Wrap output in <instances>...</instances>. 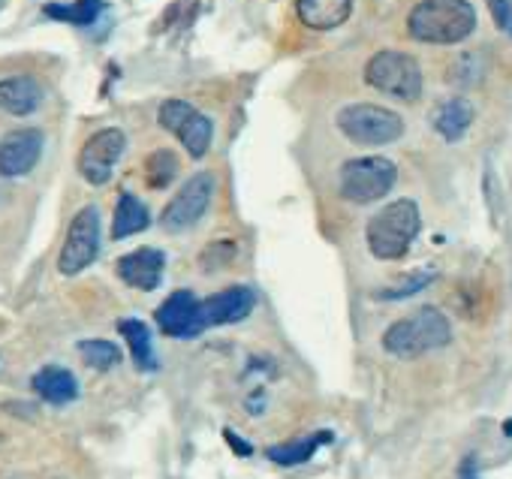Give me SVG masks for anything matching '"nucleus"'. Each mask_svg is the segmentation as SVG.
<instances>
[{
  "label": "nucleus",
  "mask_w": 512,
  "mask_h": 479,
  "mask_svg": "<svg viewBox=\"0 0 512 479\" xmlns=\"http://www.w3.org/2000/svg\"><path fill=\"white\" fill-rule=\"evenodd\" d=\"M407 31L419 43L452 46L476 31V10L467 0H422L407 19Z\"/></svg>",
  "instance_id": "f257e3e1"
},
{
  "label": "nucleus",
  "mask_w": 512,
  "mask_h": 479,
  "mask_svg": "<svg viewBox=\"0 0 512 479\" xmlns=\"http://www.w3.org/2000/svg\"><path fill=\"white\" fill-rule=\"evenodd\" d=\"M422 217L413 199H395L368 220V248L377 260H401L419 235Z\"/></svg>",
  "instance_id": "f03ea898"
},
{
  "label": "nucleus",
  "mask_w": 512,
  "mask_h": 479,
  "mask_svg": "<svg viewBox=\"0 0 512 479\" xmlns=\"http://www.w3.org/2000/svg\"><path fill=\"white\" fill-rule=\"evenodd\" d=\"M452 341V326L437 308H419L410 317L392 323L383 335L386 353L398 359H416L431 350H440Z\"/></svg>",
  "instance_id": "7ed1b4c3"
},
{
  "label": "nucleus",
  "mask_w": 512,
  "mask_h": 479,
  "mask_svg": "<svg viewBox=\"0 0 512 479\" xmlns=\"http://www.w3.org/2000/svg\"><path fill=\"white\" fill-rule=\"evenodd\" d=\"M365 82L401 103H413L422 97V70L416 58L404 52H377L365 67Z\"/></svg>",
  "instance_id": "20e7f679"
},
{
  "label": "nucleus",
  "mask_w": 512,
  "mask_h": 479,
  "mask_svg": "<svg viewBox=\"0 0 512 479\" xmlns=\"http://www.w3.org/2000/svg\"><path fill=\"white\" fill-rule=\"evenodd\" d=\"M338 130L356 142V145H389L395 139H401L404 133V121L398 112L386 109V106H374V103H353L344 106L338 112Z\"/></svg>",
  "instance_id": "39448f33"
},
{
  "label": "nucleus",
  "mask_w": 512,
  "mask_h": 479,
  "mask_svg": "<svg viewBox=\"0 0 512 479\" xmlns=\"http://www.w3.org/2000/svg\"><path fill=\"white\" fill-rule=\"evenodd\" d=\"M398 181V166L386 157H356L341 166V196L356 205L383 199Z\"/></svg>",
  "instance_id": "423d86ee"
},
{
  "label": "nucleus",
  "mask_w": 512,
  "mask_h": 479,
  "mask_svg": "<svg viewBox=\"0 0 512 479\" xmlns=\"http://www.w3.org/2000/svg\"><path fill=\"white\" fill-rule=\"evenodd\" d=\"M100 254V211L94 205L82 208L70 229H67V238H64V248H61V257H58V269L61 275L73 278L79 272H85Z\"/></svg>",
  "instance_id": "0eeeda50"
},
{
  "label": "nucleus",
  "mask_w": 512,
  "mask_h": 479,
  "mask_svg": "<svg viewBox=\"0 0 512 479\" xmlns=\"http://www.w3.org/2000/svg\"><path fill=\"white\" fill-rule=\"evenodd\" d=\"M157 121H160L163 130H169L184 145V151L193 160H202L208 154L214 127L196 106H190L184 100H166L160 106V112H157Z\"/></svg>",
  "instance_id": "6e6552de"
},
{
  "label": "nucleus",
  "mask_w": 512,
  "mask_h": 479,
  "mask_svg": "<svg viewBox=\"0 0 512 479\" xmlns=\"http://www.w3.org/2000/svg\"><path fill=\"white\" fill-rule=\"evenodd\" d=\"M214 196V175L211 172H196L184 181V187L169 199V205L160 214V223L169 232H181L193 223L202 220Z\"/></svg>",
  "instance_id": "1a4fd4ad"
},
{
  "label": "nucleus",
  "mask_w": 512,
  "mask_h": 479,
  "mask_svg": "<svg viewBox=\"0 0 512 479\" xmlns=\"http://www.w3.org/2000/svg\"><path fill=\"white\" fill-rule=\"evenodd\" d=\"M124 148H127V136L118 130V127H106L100 133H94L82 151H79V172L88 184L94 187H103L109 184L118 160L124 157Z\"/></svg>",
  "instance_id": "9d476101"
},
{
  "label": "nucleus",
  "mask_w": 512,
  "mask_h": 479,
  "mask_svg": "<svg viewBox=\"0 0 512 479\" xmlns=\"http://www.w3.org/2000/svg\"><path fill=\"white\" fill-rule=\"evenodd\" d=\"M157 326L169 338H196L205 329V323H202V302L190 290L172 293L157 308Z\"/></svg>",
  "instance_id": "9b49d317"
},
{
  "label": "nucleus",
  "mask_w": 512,
  "mask_h": 479,
  "mask_svg": "<svg viewBox=\"0 0 512 479\" xmlns=\"http://www.w3.org/2000/svg\"><path fill=\"white\" fill-rule=\"evenodd\" d=\"M43 154V133L34 127L13 130L0 139V175L4 178H22L28 175Z\"/></svg>",
  "instance_id": "f8f14e48"
},
{
  "label": "nucleus",
  "mask_w": 512,
  "mask_h": 479,
  "mask_svg": "<svg viewBox=\"0 0 512 479\" xmlns=\"http://www.w3.org/2000/svg\"><path fill=\"white\" fill-rule=\"evenodd\" d=\"M253 308H256V293L250 287H229L202 302V323H205V329L241 323L250 317Z\"/></svg>",
  "instance_id": "ddd939ff"
},
{
  "label": "nucleus",
  "mask_w": 512,
  "mask_h": 479,
  "mask_svg": "<svg viewBox=\"0 0 512 479\" xmlns=\"http://www.w3.org/2000/svg\"><path fill=\"white\" fill-rule=\"evenodd\" d=\"M163 266H166V257L163 251L157 248H139L133 254H124L118 260V278L142 293H151L160 287V278H163Z\"/></svg>",
  "instance_id": "4468645a"
},
{
  "label": "nucleus",
  "mask_w": 512,
  "mask_h": 479,
  "mask_svg": "<svg viewBox=\"0 0 512 479\" xmlns=\"http://www.w3.org/2000/svg\"><path fill=\"white\" fill-rule=\"evenodd\" d=\"M40 103H43V88L37 79H31V76L0 79V112L25 118L31 112H37Z\"/></svg>",
  "instance_id": "2eb2a0df"
},
{
  "label": "nucleus",
  "mask_w": 512,
  "mask_h": 479,
  "mask_svg": "<svg viewBox=\"0 0 512 479\" xmlns=\"http://www.w3.org/2000/svg\"><path fill=\"white\" fill-rule=\"evenodd\" d=\"M296 13L311 31H335L350 19L353 0H296Z\"/></svg>",
  "instance_id": "dca6fc26"
},
{
  "label": "nucleus",
  "mask_w": 512,
  "mask_h": 479,
  "mask_svg": "<svg viewBox=\"0 0 512 479\" xmlns=\"http://www.w3.org/2000/svg\"><path fill=\"white\" fill-rule=\"evenodd\" d=\"M31 386H34V392H37L43 401H49V404H55V407L70 404V401L79 398V380L73 377V371L58 368V365L40 368V371L34 374Z\"/></svg>",
  "instance_id": "f3484780"
},
{
  "label": "nucleus",
  "mask_w": 512,
  "mask_h": 479,
  "mask_svg": "<svg viewBox=\"0 0 512 479\" xmlns=\"http://www.w3.org/2000/svg\"><path fill=\"white\" fill-rule=\"evenodd\" d=\"M434 130L446 139V142H458L464 133H467V127L473 124V106L467 103V100H461V97H455V100H446V103H440L437 109H434Z\"/></svg>",
  "instance_id": "a211bd4d"
},
{
  "label": "nucleus",
  "mask_w": 512,
  "mask_h": 479,
  "mask_svg": "<svg viewBox=\"0 0 512 479\" xmlns=\"http://www.w3.org/2000/svg\"><path fill=\"white\" fill-rule=\"evenodd\" d=\"M118 332H121L124 341L130 344V356H133V362H136L139 371H157V368H160L157 353H154L151 329H148L142 320H121V323H118Z\"/></svg>",
  "instance_id": "6ab92c4d"
},
{
  "label": "nucleus",
  "mask_w": 512,
  "mask_h": 479,
  "mask_svg": "<svg viewBox=\"0 0 512 479\" xmlns=\"http://www.w3.org/2000/svg\"><path fill=\"white\" fill-rule=\"evenodd\" d=\"M148 223H151V214H148L145 202H139L133 193H121L118 208H115V220H112V238H115V242L148 229Z\"/></svg>",
  "instance_id": "aec40b11"
},
{
  "label": "nucleus",
  "mask_w": 512,
  "mask_h": 479,
  "mask_svg": "<svg viewBox=\"0 0 512 479\" xmlns=\"http://www.w3.org/2000/svg\"><path fill=\"white\" fill-rule=\"evenodd\" d=\"M323 443H332V431H317L311 437H299L293 443H281V446H269L266 455L281 464V467H296V464H305L314 458V452L323 446Z\"/></svg>",
  "instance_id": "412c9836"
},
{
  "label": "nucleus",
  "mask_w": 512,
  "mask_h": 479,
  "mask_svg": "<svg viewBox=\"0 0 512 479\" xmlns=\"http://www.w3.org/2000/svg\"><path fill=\"white\" fill-rule=\"evenodd\" d=\"M55 22H67L76 28H88L100 19L103 13V0H76V4H46L43 10Z\"/></svg>",
  "instance_id": "4be33fe9"
},
{
  "label": "nucleus",
  "mask_w": 512,
  "mask_h": 479,
  "mask_svg": "<svg viewBox=\"0 0 512 479\" xmlns=\"http://www.w3.org/2000/svg\"><path fill=\"white\" fill-rule=\"evenodd\" d=\"M175 175H178V157L169 148H160V151H154L145 160V181H148V187L163 190V187H169L175 181Z\"/></svg>",
  "instance_id": "5701e85b"
},
{
  "label": "nucleus",
  "mask_w": 512,
  "mask_h": 479,
  "mask_svg": "<svg viewBox=\"0 0 512 479\" xmlns=\"http://www.w3.org/2000/svg\"><path fill=\"white\" fill-rule=\"evenodd\" d=\"M79 353L97 371H109V368H115L121 362V350L112 341H82Z\"/></svg>",
  "instance_id": "b1692460"
},
{
  "label": "nucleus",
  "mask_w": 512,
  "mask_h": 479,
  "mask_svg": "<svg viewBox=\"0 0 512 479\" xmlns=\"http://www.w3.org/2000/svg\"><path fill=\"white\" fill-rule=\"evenodd\" d=\"M431 281H434V275H413L410 281H404V284H398V287L380 290V293H377V299H407V296H413V293L425 290Z\"/></svg>",
  "instance_id": "393cba45"
},
{
  "label": "nucleus",
  "mask_w": 512,
  "mask_h": 479,
  "mask_svg": "<svg viewBox=\"0 0 512 479\" xmlns=\"http://www.w3.org/2000/svg\"><path fill=\"white\" fill-rule=\"evenodd\" d=\"M488 10H491L494 25L512 37V0H488Z\"/></svg>",
  "instance_id": "a878e982"
},
{
  "label": "nucleus",
  "mask_w": 512,
  "mask_h": 479,
  "mask_svg": "<svg viewBox=\"0 0 512 479\" xmlns=\"http://www.w3.org/2000/svg\"><path fill=\"white\" fill-rule=\"evenodd\" d=\"M223 437H226V443H229V446H232V449H235L241 458H247V455L253 452V449H250V443H244V440H241V437H238L232 428H226V431H223Z\"/></svg>",
  "instance_id": "bb28decb"
},
{
  "label": "nucleus",
  "mask_w": 512,
  "mask_h": 479,
  "mask_svg": "<svg viewBox=\"0 0 512 479\" xmlns=\"http://www.w3.org/2000/svg\"><path fill=\"white\" fill-rule=\"evenodd\" d=\"M458 479H479V476H476V464H473V458H467V461L461 464Z\"/></svg>",
  "instance_id": "cd10ccee"
}]
</instances>
